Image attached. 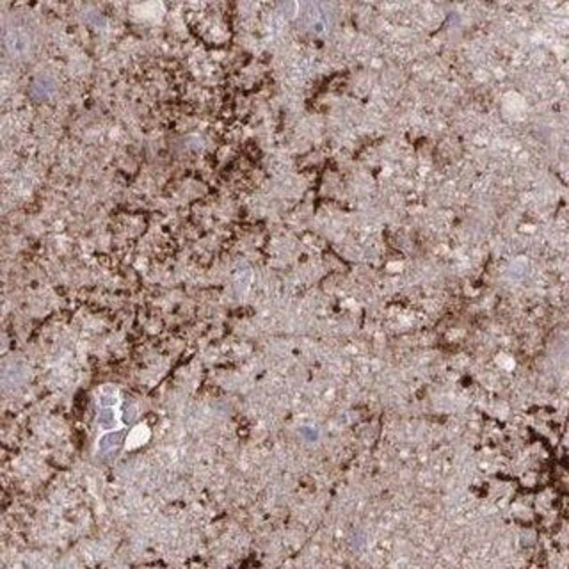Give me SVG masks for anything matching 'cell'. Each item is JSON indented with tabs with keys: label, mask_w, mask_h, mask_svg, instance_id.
Listing matches in <instances>:
<instances>
[{
	"label": "cell",
	"mask_w": 569,
	"mask_h": 569,
	"mask_svg": "<svg viewBox=\"0 0 569 569\" xmlns=\"http://www.w3.org/2000/svg\"><path fill=\"white\" fill-rule=\"evenodd\" d=\"M98 423L103 427V429H114V425H116V415H114V409L103 407L98 415Z\"/></svg>",
	"instance_id": "7a4b0ae2"
},
{
	"label": "cell",
	"mask_w": 569,
	"mask_h": 569,
	"mask_svg": "<svg viewBox=\"0 0 569 569\" xmlns=\"http://www.w3.org/2000/svg\"><path fill=\"white\" fill-rule=\"evenodd\" d=\"M121 438H123L121 433H114V434H107V436H103L98 443L100 452L105 453V452H110V450L118 448L120 447V443H121Z\"/></svg>",
	"instance_id": "6da1fadb"
}]
</instances>
